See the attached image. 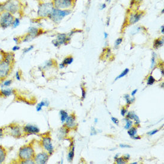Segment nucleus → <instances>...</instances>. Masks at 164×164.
<instances>
[{
  "mask_svg": "<svg viewBox=\"0 0 164 164\" xmlns=\"http://www.w3.org/2000/svg\"><path fill=\"white\" fill-rule=\"evenodd\" d=\"M155 81H156V80H155V78L152 75H150L148 78V80H147V85H152L155 82Z\"/></svg>",
  "mask_w": 164,
  "mask_h": 164,
  "instance_id": "72a5a7b5",
  "label": "nucleus"
},
{
  "mask_svg": "<svg viewBox=\"0 0 164 164\" xmlns=\"http://www.w3.org/2000/svg\"><path fill=\"white\" fill-rule=\"evenodd\" d=\"M124 98H125V99L126 100V103H127L128 105H130L131 103H132V102H134V98L131 99L130 97H129V96L128 94L125 95V96H124Z\"/></svg>",
  "mask_w": 164,
  "mask_h": 164,
  "instance_id": "473e14b6",
  "label": "nucleus"
},
{
  "mask_svg": "<svg viewBox=\"0 0 164 164\" xmlns=\"http://www.w3.org/2000/svg\"><path fill=\"white\" fill-rule=\"evenodd\" d=\"M106 7V4H102L101 5V7H100V10H103V9H105V8Z\"/></svg>",
  "mask_w": 164,
  "mask_h": 164,
  "instance_id": "5fc2aeb1",
  "label": "nucleus"
},
{
  "mask_svg": "<svg viewBox=\"0 0 164 164\" xmlns=\"http://www.w3.org/2000/svg\"><path fill=\"white\" fill-rule=\"evenodd\" d=\"M14 93V90L11 88H2L0 90V97H8L11 96Z\"/></svg>",
  "mask_w": 164,
  "mask_h": 164,
  "instance_id": "f3484780",
  "label": "nucleus"
},
{
  "mask_svg": "<svg viewBox=\"0 0 164 164\" xmlns=\"http://www.w3.org/2000/svg\"><path fill=\"white\" fill-rule=\"evenodd\" d=\"M42 31L35 26H30L28 29L27 33L20 37L22 42H28L34 40L42 34Z\"/></svg>",
  "mask_w": 164,
  "mask_h": 164,
  "instance_id": "0eeeda50",
  "label": "nucleus"
},
{
  "mask_svg": "<svg viewBox=\"0 0 164 164\" xmlns=\"http://www.w3.org/2000/svg\"><path fill=\"white\" fill-rule=\"evenodd\" d=\"M54 8L52 2H42L40 3L37 10L38 17L40 19L48 18Z\"/></svg>",
  "mask_w": 164,
  "mask_h": 164,
  "instance_id": "20e7f679",
  "label": "nucleus"
},
{
  "mask_svg": "<svg viewBox=\"0 0 164 164\" xmlns=\"http://www.w3.org/2000/svg\"><path fill=\"white\" fill-rule=\"evenodd\" d=\"M56 39L61 46L62 45H66L68 44L71 40V37H69L66 34H58L56 35Z\"/></svg>",
  "mask_w": 164,
  "mask_h": 164,
  "instance_id": "4468645a",
  "label": "nucleus"
},
{
  "mask_svg": "<svg viewBox=\"0 0 164 164\" xmlns=\"http://www.w3.org/2000/svg\"><path fill=\"white\" fill-rule=\"evenodd\" d=\"M143 0H131V5L133 4H140Z\"/></svg>",
  "mask_w": 164,
  "mask_h": 164,
  "instance_id": "49530a36",
  "label": "nucleus"
},
{
  "mask_svg": "<svg viewBox=\"0 0 164 164\" xmlns=\"http://www.w3.org/2000/svg\"><path fill=\"white\" fill-rule=\"evenodd\" d=\"M120 147H121V148H131V146L126 145V144H120Z\"/></svg>",
  "mask_w": 164,
  "mask_h": 164,
  "instance_id": "3c124183",
  "label": "nucleus"
},
{
  "mask_svg": "<svg viewBox=\"0 0 164 164\" xmlns=\"http://www.w3.org/2000/svg\"><path fill=\"white\" fill-rule=\"evenodd\" d=\"M118 156H119V154H117L115 156V157H114V159L116 160L118 158Z\"/></svg>",
  "mask_w": 164,
  "mask_h": 164,
  "instance_id": "052dcab7",
  "label": "nucleus"
},
{
  "mask_svg": "<svg viewBox=\"0 0 164 164\" xmlns=\"http://www.w3.org/2000/svg\"><path fill=\"white\" fill-rule=\"evenodd\" d=\"M4 60L14 64L15 63V54L14 52H5L4 53Z\"/></svg>",
  "mask_w": 164,
  "mask_h": 164,
  "instance_id": "2eb2a0df",
  "label": "nucleus"
},
{
  "mask_svg": "<svg viewBox=\"0 0 164 164\" xmlns=\"http://www.w3.org/2000/svg\"><path fill=\"white\" fill-rule=\"evenodd\" d=\"M49 106V102L47 100H44L42 101L40 103H39L37 107H36V110L37 112H40L41 111L43 107H48Z\"/></svg>",
  "mask_w": 164,
  "mask_h": 164,
  "instance_id": "412c9836",
  "label": "nucleus"
},
{
  "mask_svg": "<svg viewBox=\"0 0 164 164\" xmlns=\"http://www.w3.org/2000/svg\"><path fill=\"white\" fill-rule=\"evenodd\" d=\"M15 78L16 79V80L20 81H21V78H22V74L21 72L20 71H17L15 73Z\"/></svg>",
  "mask_w": 164,
  "mask_h": 164,
  "instance_id": "c9c22d12",
  "label": "nucleus"
},
{
  "mask_svg": "<svg viewBox=\"0 0 164 164\" xmlns=\"http://www.w3.org/2000/svg\"><path fill=\"white\" fill-rule=\"evenodd\" d=\"M20 18L19 17H15L13 22V23H12V25H11V28L13 29H16L17 28V27H19L20 25Z\"/></svg>",
  "mask_w": 164,
  "mask_h": 164,
  "instance_id": "b1692460",
  "label": "nucleus"
},
{
  "mask_svg": "<svg viewBox=\"0 0 164 164\" xmlns=\"http://www.w3.org/2000/svg\"><path fill=\"white\" fill-rule=\"evenodd\" d=\"M74 155H75V147L73 146L72 149L70 150V152H69L68 155V161L69 162H72L73 159L74 158Z\"/></svg>",
  "mask_w": 164,
  "mask_h": 164,
  "instance_id": "a878e982",
  "label": "nucleus"
},
{
  "mask_svg": "<svg viewBox=\"0 0 164 164\" xmlns=\"http://www.w3.org/2000/svg\"><path fill=\"white\" fill-rule=\"evenodd\" d=\"M164 25H162L161 27V33L162 34H164Z\"/></svg>",
  "mask_w": 164,
  "mask_h": 164,
  "instance_id": "bf43d9fd",
  "label": "nucleus"
},
{
  "mask_svg": "<svg viewBox=\"0 0 164 164\" xmlns=\"http://www.w3.org/2000/svg\"><path fill=\"white\" fill-rule=\"evenodd\" d=\"M111 120H112V121L114 123H115V124H116V125H118V123H120L119 120H118L117 118H115V117H112V118H111Z\"/></svg>",
  "mask_w": 164,
  "mask_h": 164,
  "instance_id": "c03bdc74",
  "label": "nucleus"
},
{
  "mask_svg": "<svg viewBox=\"0 0 164 164\" xmlns=\"http://www.w3.org/2000/svg\"><path fill=\"white\" fill-rule=\"evenodd\" d=\"M34 45H31L29 47L25 48L24 49H23V51H22L23 54H26L28 53L29 52H30L31 51H32L34 49Z\"/></svg>",
  "mask_w": 164,
  "mask_h": 164,
  "instance_id": "7c9ffc66",
  "label": "nucleus"
},
{
  "mask_svg": "<svg viewBox=\"0 0 164 164\" xmlns=\"http://www.w3.org/2000/svg\"><path fill=\"white\" fill-rule=\"evenodd\" d=\"M53 63L54 62H53V60H48V61H47V62H45V63H44L42 68L44 69H48V68H51L53 65Z\"/></svg>",
  "mask_w": 164,
  "mask_h": 164,
  "instance_id": "bb28decb",
  "label": "nucleus"
},
{
  "mask_svg": "<svg viewBox=\"0 0 164 164\" xmlns=\"http://www.w3.org/2000/svg\"><path fill=\"white\" fill-rule=\"evenodd\" d=\"M116 162L118 164H124L126 163V161L124 160L123 157H118L116 159Z\"/></svg>",
  "mask_w": 164,
  "mask_h": 164,
  "instance_id": "e433bc0d",
  "label": "nucleus"
},
{
  "mask_svg": "<svg viewBox=\"0 0 164 164\" xmlns=\"http://www.w3.org/2000/svg\"><path fill=\"white\" fill-rule=\"evenodd\" d=\"M7 156V150L5 147L0 145V164L4 163Z\"/></svg>",
  "mask_w": 164,
  "mask_h": 164,
  "instance_id": "a211bd4d",
  "label": "nucleus"
},
{
  "mask_svg": "<svg viewBox=\"0 0 164 164\" xmlns=\"http://www.w3.org/2000/svg\"><path fill=\"white\" fill-rule=\"evenodd\" d=\"M22 128L24 134L28 135L32 134H38L40 131V128L38 126L31 124H26L24 125Z\"/></svg>",
  "mask_w": 164,
  "mask_h": 164,
  "instance_id": "ddd939ff",
  "label": "nucleus"
},
{
  "mask_svg": "<svg viewBox=\"0 0 164 164\" xmlns=\"http://www.w3.org/2000/svg\"><path fill=\"white\" fill-rule=\"evenodd\" d=\"M123 41V38H118L115 42V47H118V46H120V45L122 43Z\"/></svg>",
  "mask_w": 164,
  "mask_h": 164,
  "instance_id": "4c0bfd02",
  "label": "nucleus"
},
{
  "mask_svg": "<svg viewBox=\"0 0 164 164\" xmlns=\"http://www.w3.org/2000/svg\"><path fill=\"white\" fill-rule=\"evenodd\" d=\"M20 164H34L35 161L34 159H27V160H24V161H22L19 162Z\"/></svg>",
  "mask_w": 164,
  "mask_h": 164,
  "instance_id": "f704fd0d",
  "label": "nucleus"
},
{
  "mask_svg": "<svg viewBox=\"0 0 164 164\" xmlns=\"http://www.w3.org/2000/svg\"><path fill=\"white\" fill-rule=\"evenodd\" d=\"M35 155V152L34 149L31 144H26L21 147L17 153L19 162L27 159H34Z\"/></svg>",
  "mask_w": 164,
  "mask_h": 164,
  "instance_id": "f257e3e1",
  "label": "nucleus"
},
{
  "mask_svg": "<svg viewBox=\"0 0 164 164\" xmlns=\"http://www.w3.org/2000/svg\"><path fill=\"white\" fill-rule=\"evenodd\" d=\"M125 121H126V124H125V125L124 126V128L126 129H129L131 127H132L133 123L131 120H129L128 118H125Z\"/></svg>",
  "mask_w": 164,
  "mask_h": 164,
  "instance_id": "c85d7f7f",
  "label": "nucleus"
},
{
  "mask_svg": "<svg viewBox=\"0 0 164 164\" xmlns=\"http://www.w3.org/2000/svg\"><path fill=\"white\" fill-rule=\"evenodd\" d=\"M50 155L47 152H42L35 154L34 160L35 163L37 164H45L48 161Z\"/></svg>",
  "mask_w": 164,
  "mask_h": 164,
  "instance_id": "9b49d317",
  "label": "nucleus"
},
{
  "mask_svg": "<svg viewBox=\"0 0 164 164\" xmlns=\"http://www.w3.org/2000/svg\"><path fill=\"white\" fill-rule=\"evenodd\" d=\"M126 118H128L129 120H134V121H135L134 124L135 125H138L140 123L139 117L135 113H134L133 112H129L126 115Z\"/></svg>",
  "mask_w": 164,
  "mask_h": 164,
  "instance_id": "6ab92c4d",
  "label": "nucleus"
},
{
  "mask_svg": "<svg viewBox=\"0 0 164 164\" xmlns=\"http://www.w3.org/2000/svg\"><path fill=\"white\" fill-rule=\"evenodd\" d=\"M156 54L155 53H152V58L151 60V69H153L156 65Z\"/></svg>",
  "mask_w": 164,
  "mask_h": 164,
  "instance_id": "2f4dec72",
  "label": "nucleus"
},
{
  "mask_svg": "<svg viewBox=\"0 0 164 164\" xmlns=\"http://www.w3.org/2000/svg\"><path fill=\"white\" fill-rule=\"evenodd\" d=\"M5 129H4V127H1L0 128V139H2L4 136L5 135Z\"/></svg>",
  "mask_w": 164,
  "mask_h": 164,
  "instance_id": "ea45409f",
  "label": "nucleus"
},
{
  "mask_svg": "<svg viewBox=\"0 0 164 164\" xmlns=\"http://www.w3.org/2000/svg\"><path fill=\"white\" fill-rule=\"evenodd\" d=\"M127 113V109H125V108H123L121 111V115L123 117H124L126 115V114Z\"/></svg>",
  "mask_w": 164,
  "mask_h": 164,
  "instance_id": "de8ad7c7",
  "label": "nucleus"
},
{
  "mask_svg": "<svg viewBox=\"0 0 164 164\" xmlns=\"http://www.w3.org/2000/svg\"><path fill=\"white\" fill-rule=\"evenodd\" d=\"M129 69H128V68H126L124 71H123V72L120 75H118L117 78H116V79L115 80V81H117L118 80H119V79H120V78H123V77H125V76H126L127 74H128V73L129 72Z\"/></svg>",
  "mask_w": 164,
  "mask_h": 164,
  "instance_id": "c756f323",
  "label": "nucleus"
},
{
  "mask_svg": "<svg viewBox=\"0 0 164 164\" xmlns=\"http://www.w3.org/2000/svg\"><path fill=\"white\" fill-rule=\"evenodd\" d=\"M52 44H53V45L55 47H57V48H59L60 47V45L59 44V42L58 41H57V40L56 39H54V40H53V41H52Z\"/></svg>",
  "mask_w": 164,
  "mask_h": 164,
  "instance_id": "a19ab883",
  "label": "nucleus"
},
{
  "mask_svg": "<svg viewBox=\"0 0 164 164\" xmlns=\"http://www.w3.org/2000/svg\"><path fill=\"white\" fill-rule=\"evenodd\" d=\"M164 38H158L155 40L153 42V47L156 49L162 47L164 45Z\"/></svg>",
  "mask_w": 164,
  "mask_h": 164,
  "instance_id": "aec40b11",
  "label": "nucleus"
},
{
  "mask_svg": "<svg viewBox=\"0 0 164 164\" xmlns=\"http://www.w3.org/2000/svg\"><path fill=\"white\" fill-rule=\"evenodd\" d=\"M137 128L136 127H131L129 129H128V134L131 137H134L137 135Z\"/></svg>",
  "mask_w": 164,
  "mask_h": 164,
  "instance_id": "393cba45",
  "label": "nucleus"
},
{
  "mask_svg": "<svg viewBox=\"0 0 164 164\" xmlns=\"http://www.w3.org/2000/svg\"><path fill=\"white\" fill-rule=\"evenodd\" d=\"M129 157H130V156H129L128 154H126V155L123 156V158L126 162H127V161L129 159Z\"/></svg>",
  "mask_w": 164,
  "mask_h": 164,
  "instance_id": "603ef678",
  "label": "nucleus"
},
{
  "mask_svg": "<svg viewBox=\"0 0 164 164\" xmlns=\"http://www.w3.org/2000/svg\"><path fill=\"white\" fill-rule=\"evenodd\" d=\"M94 123H98V119L97 118H96L95 120H94Z\"/></svg>",
  "mask_w": 164,
  "mask_h": 164,
  "instance_id": "680f3d73",
  "label": "nucleus"
},
{
  "mask_svg": "<svg viewBox=\"0 0 164 164\" xmlns=\"http://www.w3.org/2000/svg\"><path fill=\"white\" fill-rule=\"evenodd\" d=\"M68 116L69 115H68V114L67 112H66L64 110H61L60 111V117L61 123H65Z\"/></svg>",
  "mask_w": 164,
  "mask_h": 164,
  "instance_id": "4be33fe9",
  "label": "nucleus"
},
{
  "mask_svg": "<svg viewBox=\"0 0 164 164\" xmlns=\"http://www.w3.org/2000/svg\"><path fill=\"white\" fill-rule=\"evenodd\" d=\"M3 11L9 12L14 16L19 14L22 10V4L19 0H7L2 2Z\"/></svg>",
  "mask_w": 164,
  "mask_h": 164,
  "instance_id": "7ed1b4c3",
  "label": "nucleus"
},
{
  "mask_svg": "<svg viewBox=\"0 0 164 164\" xmlns=\"http://www.w3.org/2000/svg\"><path fill=\"white\" fill-rule=\"evenodd\" d=\"M97 134V132L96 131V129H94V127H91V135H96Z\"/></svg>",
  "mask_w": 164,
  "mask_h": 164,
  "instance_id": "09e8293b",
  "label": "nucleus"
},
{
  "mask_svg": "<svg viewBox=\"0 0 164 164\" xmlns=\"http://www.w3.org/2000/svg\"><path fill=\"white\" fill-rule=\"evenodd\" d=\"M41 145L44 149L51 156L54 152V146L52 144L51 138L48 136L42 137L41 140Z\"/></svg>",
  "mask_w": 164,
  "mask_h": 164,
  "instance_id": "9d476101",
  "label": "nucleus"
},
{
  "mask_svg": "<svg viewBox=\"0 0 164 164\" xmlns=\"http://www.w3.org/2000/svg\"><path fill=\"white\" fill-rule=\"evenodd\" d=\"M106 1H109V0H106Z\"/></svg>",
  "mask_w": 164,
  "mask_h": 164,
  "instance_id": "69168bd1",
  "label": "nucleus"
},
{
  "mask_svg": "<svg viewBox=\"0 0 164 164\" xmlns=\"http://www.w3.org/2000/svg\"><path fill=\"white\" fill-rule=\"evenodd\" d=\"M13 41H14V42L16 43V45L19 44H20L22 42L20 37H15L13 38Z\"/></svg>",
  "mask_w": 164,
  "mask_h": 164,
  "instance_id": "58836bf2",
  "label": "nucleus"
},
{
  "mask_svg": "<svg viewBox=\"0 0 164 164\" xmlns=\"http://www.w3.org/2000/svg\"><path fill=\"white\" fill-rule=\"evenodd\" d=\"M20 49V46H19L18 45H15L13 46V47H12V48H11L12 51L14 52V53L16 52V51H19Z\"/></svg>",
  "mask_w": 164,
  "mask_h": 164,
  "instance_id": "79ce46f5",
  "label": "nucleus"
},
{
  "mask_svg": "<svg viewBox=\"0 0 164 164\" xmlns=\"http://www.w3.org/2000/svg\"><path fill=\"white\" fill-rule=\"evenodd\" d=\"M14 64L3 60L0 63V82H2L11 73Z\"/></svg>",
  "mask_w": 164,
  "mask_h": 164,
  "instance_id": "6e6552de",
  "label": "nucleus"
},
{
  "mask_svg": "<svg viewBox=\"0 0 164 164\" xmlns=\"http://www.w3.org/2000/svg\"><path fill=\"white\" fill-rule=\"evenodd\" d=\"M54 7L61 10L72 9L75 4V0H53Z\"/></svg>",
  "mask_w": 164,
  "mask_h": 164,
  "instance_id": "1a4fd4ad",
  "label": "nucleus"
},
{
  "mask_svg": "<svg viewBox=\"0 0 164 164\" xmlns=\"http://www.w3.org/2000/svg\"><path fill=\"white\" fill-rule=\"evenodd\" d=\"M144 14L143 11H137L129 14L128 17V23L129 25H134L137 23Z\"/></svg>",
  "mask_w": 164,
  "mask_h": 164,
  "instance_id": "f8f14e48",
  "label": "nucleus"
},
{
  "mask_svg": "<svg viewBox=\"0 0 164 164\" xmlns=\"http://www.w3.org/2000/svg\"><path fill=\"white\" fill-rule=\"evenodd\" d=\"M137 164V162H134V163H132V164Z\"/></svg>",
  "mask_w": 164,
  "mask_h": 164,
  "instance_id": "0e129e2a",
  "label": "nucleus"
},
{
  "mask_svg": "<svg viewBox=\"0 0 164 164\" xmlns=\"http://www.w3.org/2000/svg\"><path fill=\"white\" fill-rule=\"evenodd\" d=\"M15 16L11 13L3 11L0 13V28L2 29H6L11 27L13 22Z\"/></svg>",
  "mask_w": 164,
  "mask_h": 164,
  "instance_id": "423d86ee",
  "label": "nucleus"
},
{
  "mask_svg": "<svg viewBox=\"0 0 164 164\" xmlns=\"http://www.w3.org/2000/svg\"><path fill=\"white\" fill-rule=\"evenodd\" d=\"M71 13L72 9L61 10L54 8L48 18L54 23L59 24L65 17L70 15Z\"/></svg>",
  "mask_w": 164,
  "mask_h": 164,
  "instance_id": "f03ea898",
  "label": "nucleus"
},
{
  "mask_svg": "<svg viewBox=\"0 0 164 164\" xmlns=\"http://www.w3.org/2000/svg\"><path fill=\"white\" fill-rule=\"evenodd\" d=\"M132 139H135V140H138V139H140L141 137H140V136H136V135H135V136H134V137H132Z\"/></svg>",
  "mask_w": 164,
  "mask_h": 164,
  "instance_id": "4d7b16f0",
  "label": "nucleus"
},
{
  "mask_svg": "<svg viewBox=\"0 0 164 164\" xmlns=\"http://www.w3.org/2000/svg\"><path fill=\"white\" fill-rule=\"evenodd\" d=\"M158 132V129H155V130H153V131H152L148 132L147 134H149V135H153L155 134L156 133H157Z\"/></svg>",
  "mask_w": 164,
  "mask_h": 164,
  "instance_id": "8fccbe9b",
  "label": "nucleus"
},
{
  "mask_svg": "<svg viewBox=\"0 0 164 164\" xmlns=\"http://www.w3.org/2000/svg\"><path fill=\"white\" fill-rule=\"evenodd\" d=\"M104 37H105V39H107L108 37V34L106 32H105L104 33Z\"/></svg>",
  "mask_w": 164,
  "mask_h": 164,
  "instance_id": "13d9d810",
  "label": "nucleus"
},
{
  "mask_svg": "<svg viewBox=\"0 0 164 164\" xmlns=\"http://www.w3.org/2000/svg\"><path fill=\"white\" fill-rule=\"evenodd\" d=\"M12 82H13L12 80H5L2 81L1 87L3 88H7L11 85Z\"/></svg>",
  "mask_w": 164,
  "mask_h": 164,
  "instance_id": "cd10ccee",
  "label": "nucleus"
},
{
  "mask_svg": "<svg viewBox=\"0 0 164 164\" xmlns=\"http://www.w3.org/2000/svg\"><path fill=\"white\" fill-rule=\"evenodd\" d=\"M137 89H135V90H134L132 93H131V96H132V97H134L135 95V94L137 93Z\"/></svg>",
  "mask_w": 164,
  "mask_h": 164,
  "instance_id": "864d4df0",
  "label": "nucleus"
},
{
  "mask_svg": "<svg viewBox=\"0 0 164 164\" xmlns=\"http://www.w3.org/2000/svg\"><path fill=\"white\" fill-rule=\"evenodd\" d=\"M164 9H162V10L161 11V13H162V14H164Z\"/></svg>",
  "mask_w": 164,
  "mask_h": 164,
  "instance_id": "e2e57ef3",
  "label": "nucleus"
},
{
  "mask_svg": "<svg viewBox=\"0 0 164 164\" xmlns=\"http://www.w3.org/2000/svg\"><path fill=\"white\" fill-rule=\"evenodd\" d=\"M19 1H22V0H19Z\"/></svg>",
  "mask_w": 164,
  "mask_h": 164,
  "instance_id": "338daca9",
  "label": "nucleus"
},
{
  "mask_svg": "<svg viewBox=\"0 0 164 164\" xmlns=\"http://www.w3.org/2000/svg\"><path fill=\"white\" fill-rule=\"evenodd\" d=\"M5 133L14 138H20L23 136V128L17 123H10L4 127Z\"/></svg>",
  "mask_w": 164,
  "mask_h": 164,
  "instance_id": "39448f33",
  "label": "nucleus"
},
{
  "mask_svg": "<svg viewBox=\"0 0 164 164\" xmlns=\"http://www.w3.org/2000/svg\"><path fill=\"white\" fill-rule=\"evenodd\" d=\"M2 11H3V9H2V2H0V13H1Z\"/></svg>",
  "mask_w": 164,
  "mask_h": 164,
  "instance_id": "6e6d98bb",
  "label": "nucleus"
},
{
  "mask_svg": "<svg viewBox=\"0 0 164 164\" xmlns=\"http://www.w3.org/2000/svg\"><path fill=\"white\" fill-rule=\"evenodd\" d=\"M4 53L3 50H0V63L4 60Z\"/></svg>",
  "mask_w": 164,
  "mask_h": 164,
  "instance_id": "37998d69",
  "label": "nucleus"
},
{
  "mask_svg": "<svg viewBox=\"0 0 164 164\" xmlns=\"http://www.w3.org/2000/svg\"><path fill=\"white\" fill-rule=\"evenodd\" d=\"M66 126L68 128H74L76 126L75 123V117L73 115L68 116L66 121Z\"/></svg>",
  "mask_w": 164,
  "mask_h": 164,
  "instance_id": "dca6fc26",
  "label": "nucleus"
},
{
  "mask_svg": "<svg viewBox=\"0 0 164 164\" xmlns=\"http://www.w3.org/2000/svg\"><path fill=\"white\" fill-rule=\"evenodd\" d=\"M74 62V58L72 56H68L66 57L62 62V63L66 67L68 65H71Z\"/></svg>",
  "mask_w": 164,
  "mask_h": 164,
  "instance_id": "5701e85b",
  "label": "nucleus"
},
{
  "mask_svg": "<svg viewBox=\"0 0 164 164\" xmlns=\"http://www.w3.org/2000/svg\"><path fill=\"white\" fill-rule=\"evenodd\" d=\"M81 92H82V99L84 100L86 96V92H85V89L83 87H81Z\"/></svg>",
  "mask_w": 164,
  "mask_h": 164,
  "instance_id": "a18cd8bd",
  "label": "nucleus"
}]
</instances>
